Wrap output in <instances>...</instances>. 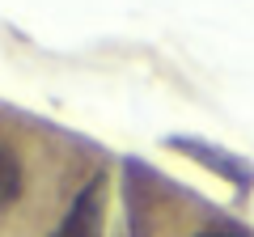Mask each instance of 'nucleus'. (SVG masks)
<instances>
[{"mask_svg":"<svg viewBox=\"0 0 254 237\" xmlns=\"http://www.w3.org/2000/svg\"><path fill=\"white\" fill-rule=\"evenodd\" d=\"M165 144H170L174 153L190 157V161H199L203 170H212L216 178L233 182L237 191H250V186H254V161L237 157L233 148H220V144H212V140H199V136H170Z\"/></svg>","mask_w":254,"mask_h":237,"instance_id":"1","label":"nucleus"},{"mask_svg":"<svg viewBox=\"0 0 254 237\" xmlns=\"http://www.w3.org/2000/svg\"><path fill=\"white\" fill-rule=\"evenodd\" d=\"M102 225H106V178L98 174L76 191L72 208L64 212L51 237H102Z\"/></svg>","mask_w":254,"mask_h":237,"instance_id":"2","label":"nucleus"},{"mask_svg":"<svg viewBox=\"0 0 254 237\" xmlns=\"http://www.w3.org/2000/svg\"><path fill=\"white\" fill-rule=\"evenodd\" d=\"M21 182H26V174H21V157L0 140V208L13 203L21 195Z\"/></svg>","mask_w":254,"mask_h":237,"instance_id":"3","label":"nucleus"},{"mask_svg":"<svg viewBox=\"0 0 254 237\" xmlns=\"http://www.w3.org/2000/svg\"><path fill=\"white\" fill-rule=\"evenodd\" d=\"M195 237H250V233H242V229H233V225H216V229H199Z\"/></svg>","mask_w":254,"mask_h":237,"instance_id":"4","label":"nucleus"}]
</instances>
